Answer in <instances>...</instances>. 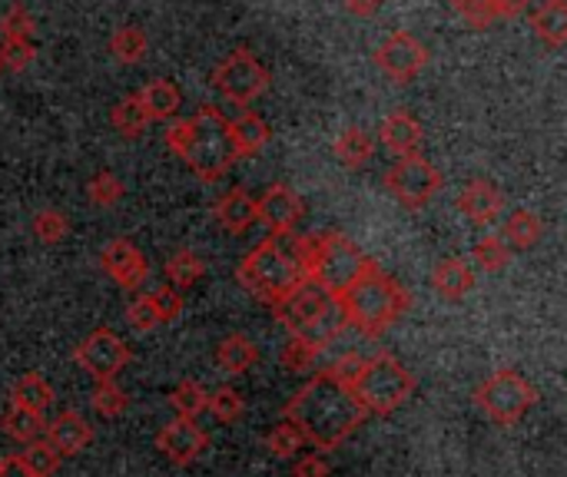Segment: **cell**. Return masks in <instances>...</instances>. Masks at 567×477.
I'll list each match as a JSON object with an SVG mask.
<instances>
[{"instance_id":"277c9868","label":"cell","mask_w":567,"mask_h":477,"mask_svg":"<svg viewBox=\"0 0 567 477\" xmlns=\"http://www.w3.org/2000/svg\"><path fill=\"white\" fill-rule=\"evenodd\" d=\"M292 246V259L302 269V279L312 282L316 289H322L329 299H339L362 272L365 266V252L342 232L329 229V232H312V236H289Z\"/></svg>"},{"instance_id":"9c48e42d","label":"cell","mask_w":567,"mask_h":477,"mask_svg":"<svg viewBox=\"0 0 567 477\" xmlns=\"http://www.w3.org/2000/svg\"><path fill=\"white\" fill-rule=\"evenodd\" d=\"M445 186L442 169H435L432 159H425L422 153L415 156H399L395 166L385 173V189L392 193V199L405 209H425L435 193Z\"/></svg>"},{"instance_id":"6da1fadb","label":"cell","mask_w":567,"mask_h":477,"mask_svg":"<svg viewBox=\"0 0 567 477\" xmlns=\"http://www.w3.org/2000/svg\"><path fill=\"white\" fill-rule=\"evenodd\" d=\"M282 418L292 422L302 432L306 445H316L319 452H336L365 425V412L355 405L352 392L332 382L326 372L312 375L286 402Z\"/></svg>"},{"instance_id":"5bb4252c","label":"cell","mask_w":567,"mask_h":477,"mask_svg":"<svg viewBox=\"0 0 567 477\" xmlns=\"http://www.w3.org/2000/svg\"><path fill=\"white\" fill-rule=\"evenodd\" d=\"M100 266H103V272H106L120 289H126V292L143 289V282L150 279V262H146V256H143L130 239H123V236H116V239H110V242L103 246Z\"/></svg>"},{"instance_id":"b9f144b4","label":"cell","mask_w":567,"mask_h":477,"mask_svg":"<svg viewBox=\"0 0 567 477\" xmlns=\"http://www.w3.org/2000/svg\"><path fill=\"white\" fill-rule=\"evenodd\" d=\"M33 30H37V23L20 0L10 3V10L0 17V40H33Z\"/></svg>"},{"instance_id":"cb8c5ba5","label":"cell","mask_w":567,"mask_h":477,"mask_svg":"<svg viewBox=\"0 0 567 477\" xmlns=\"http://www.w3.org/2000/svg\"><path fill=\"white\" fill-rule=\"evenodd\" d=\"M532 30L548 50H561L567 43V3L565 0H542L538 10H532Z\"/></svg>"},{"instance_id":"9a60e30c","label":"cell","mask_w":567,"mask_h":477,"mask_svg":"<svg viewBox=\"0 0 567 477\" xmlns=\"http://www.w3.org/2000/svg\"><path fill=\"white\" fill-rule=\"evenodd\" d=\"M336 299H329L322 289H316L312 282H302L299 289H292L279 305H272V315L289 329V335H302L306 329H312L319 322V315L332 305Z\"/></svg>"},{"instance_id":"ee69618b","label":"cell","mask_w":567,"mask_h":477,"mask_svg":"<svg viewBox=\"0 0 567 477\" xmlns=\"http://www.w3.org/2000/svg\"><path fill=\"white\" fill-rule=\"evenodd\" d=\"M33 56H37V43L33 40H0L3 70H27Z\"/></svg>"},{"instance_id":"e575fe53","label":"cell","mask_w":567,"mask_h":477,"mask_svg":"<svg viewBox=\"0 0 567 477\" xmlns=\"http://www.w3.org/2000/svg\"><path fill=\"white\" fill-rule=\"evenodd\" d=\"M306 448V438H302V432L292 425V422H279V425H272L269 428V435H266V452L272 455V458H279V462H292V458H299V452Z\"/></svg>"},{"instance_id":"d4e9b609","label":"cell","mask_w":567,"mask_h":477,"mask_svg":"<svg viewBox=\"0 0 567 477\" xmlns=\"http://www.w3.org/2000/svg\"><path fill=\"white\" fill-rule=\"evenodd\" d=\"M545 236V222L532 212V209H515L508 212L505 226H502V242L512 249V252H528L542 242Z\"/></svg>"},{"instance_id":"c3c4849f","label":"cell","mask_w":567,"mask_h":477,"mask_svg":"<svg viewBox=\"0 0 567 477\" xmlns=\"http://www.w3.org/2000/svg\"><path fill=\"white\" fill-rule=\"evenodd\" d=\"M535 0H495V10H498V20H512L518 13H525Z\"/></svg>"},{"instance_id":"4316f807","label":"cell","mask_w":567,"mask_h":477,"mask_svg":"<svg viewBox=\"0 0 567 477\" xmlns=\"http://www.w3.org/2000/svg\"><path fill=\"white\" fill-rule=\"evenodd\" d=\"M332 153L336 159L346 166V169H362L369 166V159L375 156V139L362 129V126H349L339 133V139L332 143Z\"/></svg>"},{"instance_id":"f1b7e54d","label":"cell","mask_w":567,"mask_h":477,"mask_svg":"<svg viewBox=\"0 0 567 477\" xmlns=\"http://www.w3.org/2000/svg\"><path fill=\"white\" fill-rule=\"evenodd\" d=\"M0 428H3L7 438H13V442H20V445H30V442H37V438H43L47 415H37V412L7 405V412H3V418H0Z\"/></svg>"},{"instance_id":"681fc988","label":"cell","mask_w":567,"mask_h":477,"mask_svg":"<svg viewBox=\"0 0 567 477\" xmlns=\"http://www.w3.org/2000/svg\"><path fill=\"white\" fill-rule=\"evenodd\" d=\"M382 3H385V0H346V10H349L352 17H375V13L382 10Z\"/></svg>"},{"instance_id":"7a4b0ae2","label":"cell","mask_w":567,"mask_h":477,"mask_svg":"<svg viewBox=\"0 0 567 477\" xmlns=\"http://www.w3.org/2000/svg\"><path fill=\"white\" fill-rule=\"evenodd\" d=\"M163 143L169 153H176L203 183H219L236 163V146L229 136V120L219 106H199L193 116H183L166 126Z\"/></svg>"},{"instance_id":"8992f818","label":"cell","mask_w":567,"mask_h":477,"mask_svg":"<svg viewBox=\"0 0 567 477\" xmlns=\"http://www.w3.org/2000/svg\"><path fill=\"white\" fill-rule=\"evenodd\" d=\"M236 282L252 295V299H259L262 305H279L292 289H299L306 279H302V269L296 266V259H292V252L279 242V239H262V242H256L246 256H243V262H239V269H236Z\"/></svg>"},{"instance_id":"83f0119b","label":"cell","mask_w":567,"mask_h":477,"mask_svg":"<svg viewBox=\"0 0 567 477\" xmlns=\"http://www.w3.org/2000/svg\"><path fill=\"white\" fill-rule=\"evenodd\" d=\"M163 276H166V286L186 292V289H193V286L206 276V262H203L193 249H179V252H173V256L166 259Z\"/></svg>"},{"instance_id":"f6af8a7d","label":"cell","mask_w":567,"mask_h":477,"mask_svg":"<svg viewBox=\"0 0 567 477\" xmlns=\"http://www.w3.org/2000/svg\"><path fill=\"white\" fill-rule=\"evenodd\" d=\"M150 295H153V302H156V309H159V315H163V325L176 322V319L183 315V309H186L183 292L173 289V286H163V289H156V292H150Z\"/></svg>"},{"instance_id":"f546056e","label":"cell","mask_w":567,"mask_h":477,"mask_svg":"<svg viewBox=\"0 0 567 477\" xmlns=\"http://www.w3.org/2000/svg\"><path fill=\"white\" fill-rule=\"evenodd\" d=\"M512 262V249L502 242V236H482L475 239L472 246V256H468V266L485 272V276H495V272H505V266Z\"/></svg>"},{"instance_id":"e0dca14e","label":"cell","mask_w":567,"mask_h":477,"mask_svg":"<svg viewBox=\"0 0 567 477\" xmlns=\"http://www.w3.org/2000/svg\"><path fill=\"white\" fill-rule=\"evenodd\" d=\"M455 209L465 212V219L475 222V226H492L505 212V193L488 179H472L455 196Z\"/></svg>"},{"instance_id":"30bf717a","label":"cell","mask_w":567,"mask_h":477,"mask_svg":"<svg viewBox=\"0 0 567 477\" xmlns=\"http://www.w3.org/2000/svg\"><path fill=\"white\" fill-rule=\"evenodd\" d=\"M73 362L93 379V382H116V375L133 362V349L113 332V329H93L76 349Z\"/></svg>"},{"instance_id":"4dcf8cb0","label":"cell","mask_w":567,"mask_h":477,"mask_svg":"<svg viewBox=\"0 0 567 477\" xmlns=\"http://www.w3.org/2000/svg\"><path fill=\"white\" fill-rule=\"evenodd\" d=\"M10 458H13V465H17L20 471H27L30 477H53L56 475V468H60V462H63L43 438L30 442L23 452H17V455H10Z\"/></svg>"},{"instance_id":"7c38bea8","label":"cell","mask_w":567,"mask_h":477,"mask_svg":"<svg viewBox=\"0 0 567 477\" xmlns=\"http://www.w3.org/2000/svg\"><path fill=\"white\" fill-rule=\"evenodd\" d=\"M302 216H306V203L286 183H272L262 196H256V222H262L272 239H289L302 222Z\"/></svg>"},{"instance_id":"d6986e66","label":"cell","mask_w":567,"mask_h":477,"mask_svg":"<svg viewBox=\"0 0 567 477\" xmlns=\"http://www.w3.org/2000/svg\"><path fill=\"white\" fill-rule=\"evenodd\" d=\"M213 216L223 229H229L233 236H243L256 226V196L243 186H233L229 193L216 199Z\"/></svg>"},{"instance_id":"4fadbf2b","label":"cell","mask_w":567,"mask_h":477,"mask_svg":"<svg viewBox=\"0 0 567 477\" xmlns=\"http://www.w3.org/2000/svg\"><path fill=\"white\" fill-rule=\"evenodd\" d=\"M206 448H209V435L189 418H173L169 425L156 432V452L176 468L196 465Z\"/></svg>"},{"instance_id":"f35d334b","label":"cell","mask_w":567,"mask_h":477,"mask_svg":"<svg viewBox=\"0 0 567 477\" xmlns=\"http://www.w3.org/2000/svg\"><path fill=\"white\" fill-rule=\"evenodd\" d=\"M206 412L219 422V425H236L246 412V402L236 388H216L209 392V402H206Z\"/></svg>"},{"instance_id":"8fae6325","label":"cell","mask_w":567,"mask_h":477,"mask_svg":"<svg viewBox=\"0 0 567 477\" xmlns=\"http://www.w3.org/2000/svg\"><path fill=\"white\" fill-rule=\"evenodd\" d=\"M375 66L392 80V83H412L425 66H429V46L409 33L395 30L379 50H375Z\"/></svg>"},{"instance_id":"d590c367","label":"cell","mask_w":567,"mask_h":477,"mask_svg":"<svg viewBox=\"0 0 567 477\" xmlns=\"http://www.w3.org/2000/svg\"><path fill=\"white\" fill-rule=\"evenodd\" d=\"M123 196H126V186H123V179H120L116 173H110V169H100V173H93V176L86 179V199H90L93 206L110 209V206H116Z\"/></svg>"},{"instance_id":"5b68a950","label":"cell","mask_w":567,"mask_h":477,"mask_svg":"<svg viewBox=\"0 0 567 477\" xmlns=\"http://www.w3.org/2000/svg\"><path fill=\"white\" fill-rule=\"evenodd\" d=\"M419 388V379L392 355V352H375L362 362L355 382L349 385L355 405L365 412V418H385L395 415Z\"/></svg>"},{"instance_id":"60d3db41","label":"cell","mask_w":567,"mask_h":477,"mask_svg":"<svg viewBox=\"0 0 567 477\" xmlns=\"http://www.w3.org/2000/svg\"><path fill=\"white\" fill-rule=\"evenodd\" d=\"M126 325L140 335H150L163 325V315L153 302V295H136L130 305H126Z\"/></svg>"},{"instance_id":"f5cc1de1","label":"cell","mask_w":567,"mask_h":477,"mask_svg":"<svg viewBox=\"0 0 567 477\" xmlns=\"http://www.w3.org/2000/svg\"><path fill=\"white\" fill-rule=\"evenodd\" d=\"M0 468H3V458H0Z\"/></svg>"},{"instance_id":"603a6c76","label":"cell","mask_w":567,"mask_h":477,"mask_svg":"<svg viewBox=\"0 0 567 477\" xmlns=\"http://www.w3.org/2000/svg\"><path fill=\"white\" fill-rule=\"evenodd\" d=\"M259 345L243 335V332H233L226 335L219 345H216V365L226 372V375H246L252 365H259Z\"/></svg>"},{"instance_id":"7bdbcfd3","label":"cell","mask_w":567,"mask_h":477,"mask_svg":"<svg viewBox=\"0 0 567 477\" xmlns=\"http://www.w3.org/2000/svg\"><path fill=\"white\" fill-rule=\"evenodd\" d=\"M452 10H455L472 30H485V27L498 23L495 0H452Z\"/></svg>"},{"instance_id":"f907efd6","label":"cell","mask_w":567,"mask_h":477,"mask_svg":"<svg viewBox=\"0 0 567 477\" xmlns=\"http://www.w3.org/2000/svg\"><path fill=\"white\" fill-rule=\"evenodd\" d=\"M0 477H30L27 471H20L17 465H13V458H3V468H0Z\"/></svg>"},{"instance_id":"52a82bcc","label":"cell","mask_w":567,"mask_h":477,"mask_svg":"<svg viewBox=\"0 0 567 477\" xmlns=\"http://www.w3.org/2000/svg\"><path fill=\"white\" fill-rule=\"evenodd\" d=\"M472 398L482 408V415H488L502 428H512L538 405V388L515 369H498L495 375L478 382Z\"/></svg>"},{"instance_id":"bcb514c9","label":"cell","mask_w":567,"mask_h":477,"mask_svg":"<svg viewBox=\"0 0 567 477\" xmlns=\"http://www.w3.org/2000/svg\"><path fill=\"white\" fill-rule=\"evenodd\" d=\"M362 355L359 352H346V355H339L329 369H326V375L332 379V382H339L342 388H349L352 382H355V375H359V369H362Z\"/></svg>"},{"instance_id":"1f68e13d","label":"cell","mask_w":567,"mask_h":477,"mask_svg":"<svg viewBox=\"0 0 567 477\" xmlns=\"http://www.w3.org/2000/svg\"><path fill=\"white\" fill-rule=\"evenodd\" d=\"M110 123H113V129H116L123 139H136V136L146 133L150 116H146V110L140 106L136 93H130V96L116 100V106L110 110Z\"/></svg>"},{"instance_id":"d6a6232c","label":"cell","mask_w":567,"mask_h":477,"mask_svg":"<svg viewBox=\"0 0 567 477\" xmlns=\"http://www.w3.org/2000/svg\"><path fill=\"white\" fill-rule=\"evenodd\" d=\"M146 50H150V37H146L136 23H123V27L110 37V53H113L120 63H126V66L140 63V60L146 56Z\"/></svg>"},{"instance_id":"ba28073f","label":"cell","mask_w":567,"mask_h":477,"mask_svg":"<svg viewBox=\"0 0 567 477\" xmlns=\"http://www.w3.org/2000/svg\"><path fill=\"white\" fill-rule=\"evenodd\" d=\"M213 90L223 93L229 103L236 106H249L252 100H259L269 90V70L259 63V56L246 46H236L226 60L216 63L213 76H209Z\"/></svg>"},{"instance_id":"2e32d148","label":"cell","mask_w":567,"mask_h":477,"mask_svg":"<svg viewBox=\"0 0 567 477\" xmlns=\"http://www.w3.org/2000/svg\"><path fill=\"white\" fill-rule=\"evenodd\" d=\"M93 425L80 415V412H60L56 418L47 422L43 428V442L60 455V458H76L80 452H86L93 445Z\"/></svg>"},{"instance_id":"7dc6e473","label":"cell","mask_w":567,"mask_h":477,"mask_svg":"<svg viewBox=\"0 0 567 477\" xmlns=\"http://www.w3.org/2000/svg\"><path fill=\"white\" fill-rule=\"evenodd\" d=\"M332 475V465L326 462L322 452H312V455H302L296 465H292V477H329Z\"/></svg>"},{"instance_id":"3957f363","label":"cell","mask_w":567,"mask_h":477,"mask_svg":"<svg viewBox=\"0 0 567 477\" xmlns=\"http://www.w3.org/2000/svg\"><path fill=\"white\" fill-rule=\"evenodd\" d=\"M336 302L346 315V325L365 339H382L412 309V295L375 259H365L359 279Z\"/></svg>"},{"instance_id":"44dd1931","label":"cell","mask_w":567,"mask_h":477,"mask_svg":"<svg viewBox=\"0 0 567 477\" xmlns=\"http://www.w3.org/2000/svg\"><path fill=\"white\" fill-rule=\"evenodd\" d=\"M229 136H233L236 156L249 159V156H256V153H262L269 146L272 129H269V123L256 110H243L236 120H229Z\"/></svg>"},{"instance_id":"7402d4cb","label":"cell","mask_w":567,"mask_h":477,"mask_svg":"<svg viewBox=\"0 0 567 477\" xmlns=\"http://www.w3.org/2000/svg\"><path fill=\"white\" fill-rule=\"evenodd\" d=\"M136 100H140V106L146 110L150 123H153V120H173V116L179 113V106H183L179 86H176L173 80H163V76L150 80L143 90H136Z\"/></svg>"},{"instance_id":"8d00e7d4","label":"cell","mask_w":567,"mask_h":477,"mask_svg":"<svg viewBox=\"0 0 567 477\" xmlns=\"http://www.w3.org/2000/svg\"><path fill=\"white\" fill-rule=\"evenodd\" d=\"M322 355V349L319 345H312L309 339H302V335H289V342L282 345V355H279V362H282V369L286 372H292V375H302V372H309L312 369V362Z\"/></svg>"},{"instance_id":"ac0fdd59","label":"cell","mask_w":567,"mask_h":477,"mask_svg":"<svg viewBox=\"0 0 567 477\" xmlns=\"http://www.w3.org/2000/svg\"><path fill=\"white\" fill-rule=\"evenodd\" d=\"M379 133H382V146L389 153H395V156H415V153H422L425 129H422L419 116L409 113V110H392L382 120Z\"/></svg>"},{"instance_id":"484cf974","label":"cell","mask_w":567,"mask_h":477,"mask_svg":"<svg viewBox=\"0 0 567 477\" xmlns=\"http://www.w3.org/2000/svg\"><path fill=\"white\" fill-rule=\"evenodd\" d=\"M53 402H56V395H53L50 382L43 375H37V372L20 375L13 382V388H10V405L27 408V412H37V415H47L53 408Z\"/></svg>"},{"instance_id":"ab89813d","label":"cell","mask_w":567,"mask_h":477,"mask_svg":"<svg viewBox=\"0 0 567 477\" xmlns=\"http://www.w3.org/2000/svg\"><path fill=\"white\" fill-rule=\"evenodd\" d=\"M33 236L43 242V246H56L70 236V219L60 212V209H40L30 222Z\"/></svg>"},{"instance_id":"74e56055","label":"cell","mask_w":567,"mask_h":477,"mask_svg":"<svg viewBox=\"0 0 567 477\" xmlns=\"http://www.w3.org/2000/svg\"><path fill=\"white\" fill-rule=\"evenodd\" d=\"M93 408H96V415L100 418H106V422H113V418H120V415H126V408H130V395L116 385V382H96V388H93Z\"/></svg>"},{"instance_id":"836d02e7","label":"cell","mask_w":567,"mask_h":477,"mask_svg":"<svg viewBox=\"0 0 567 477\" xmlns=\"http://www.w3.org/2000/svg\"><path fill=\"white\" fill-rule=\"evenodd\" d=\"M206 402H209V392H206L203 382H196V379H183V382L169 392V405H173L176 418L196 422V418L206 412Z\"/></svg>"},{"instance_id":"ffe728a7","label":"cell","mask_w":567,"mask_h":477,"mask_svg":"<svg viewBox=\"0 0 567 477\" xmlns=\"http://www.w3.org/2000/svg\"><path fill=\"white\" fill-rule=\"evenodd\" d=\"M475 282H478V276L468 266V259H462V256H449L432 269V289L445 302H462L475 289Z\"/></svg>"},{"instance_id":"816d5d0a","label":"cell","mask_w":567,"mask_h":477,"mask_svg":"<svg viewBox=\"0 0 567 477\" xmlns=\"http://www.w3.org/2000/svg\"><path fill=\"white\" fill-rule=\"evenodd\" d=\"M0 73H3V60H0Z\"/></svg>"}]
</instances>
